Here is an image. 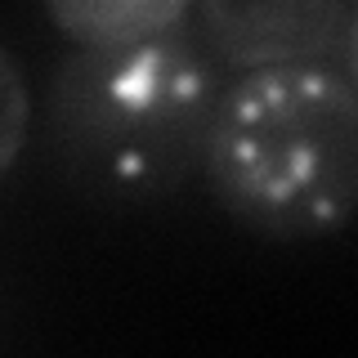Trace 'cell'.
I'll return each mask as SVG.
<instances>
[{
	"instance_id": "6da1fadb",
	"label": "cell",
	"mask_w": 358,
	"mask_h": 358,
	"mask_svg": "<svg viewBox=\"0 0 358 358\" xmlns=\"http://www.w3.org/2000/svg\"><path fill=\"white\" fill-rule=\"evenodd\" d=\"M201 179L233 224L278 242L358 215V90L327 63L251 67L220 90Z\"/></svg>"
},
{
	"instance_id": "7a4b0ae2",
	"label": "cell",
	"mask_w": 358,
	"mask_h": 358,
	"mask_svg": "<svg viewBox=\"0 0 358 358\" xmlns=\"http://www.w3.org/2000/svg\"><path fill=\"white\" fill-rule=\"evenodd\" d=\"M220 90L206 45L184 27L117 50H72L45 94V139L81 188L162 197L201 171Z\"/></svg>"
},
{
	"instance_id": "3957f363",
	"label": "cell",
	"mask_w": 358,
	"mask_h": 358,
	"mask_svg": "<svg viewBox=\"0 0 358 358\" xmlns=\"http://www.w3.org/2000/svg\"><path fill=\"white\" fill-rule=\"evenodd\" d=\"M201 36L238 72L327 63L345 45L354 0H197Z\"/></svg>"
},
{
	"instance_id": "277c9868",
	"label": "cell",
	"mask_w": 358,
	"mask_h": 358,
	"mask_svg": "<svg viewBox=\"0 0 358 358\" xmlns=\"http://www.w3.org/2000/svg\"><path fill=\"white\" fill-rule=\"evenodd\" d=\"M76 50H117L179 31L197 0H41Z\"/></svg>"
},
{
	"instance_id": "5b68a950",
	"label": "cell",
	"mask_w": 358,
	"mask_h": 358,
	"mask_svg": "<svg viewBox=\"0 0 358 358\" xmlns=\"http://www.w3.org/2000/svg\"><path fill=\"white\" fill-rule=\"evenodd\" d=\"M31 134V85L14 54L0 45V175L22 157Z\"/></svg>"
},
{
	"instance_id": "8992f818",
	"label": "cell",
	"mask_w": 358,
	"mask_h": 358,
	"mask_svg": "<svg viewBox=\"0 0 358 358\" xmlns=\"http://www.w3.org/2000/svg\"><path fill=\"white\" fill-rule=\"evenodd\" d=\"M345 76H350L354 90H358V9L350 18V31H345Z\"/></svg>"
}]
</instances>
